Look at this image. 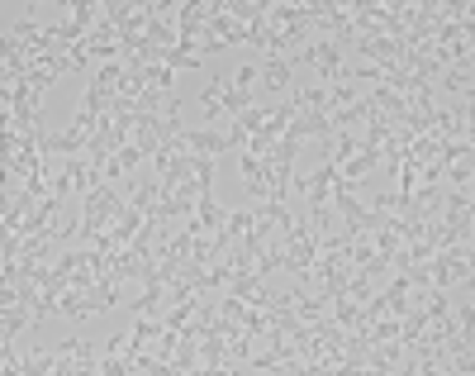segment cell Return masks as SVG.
<instances>
[{
    "label": "cell",
    "mask_w": 475,
    "mask_h": 376,
    "mask_svg": "<svg viewBox=\"0 0 475 376\" xmlns=\"http://www.w3.org/2000/svg\"><path fill=\"white\" fill-rule=\"evenodd\" d=\"M124 195L115 191V186H96V191H86V210H81V243H86V248H96V243L109 234V229H115L119 225V214H124Z\"/></svg>",
    "instance_id": "6da1fadb"
},
{
    "label": "cell",
    "mask_w": 475,
    "mask_h": 376,
    "mask_svg": "<svg viewBox=\"0 0 475 376\" xmlns=\"http://www.w3.org/2000/svg\"><path fill=\"white\" fill-rule=\"evenodd\" d=\"M200 105H205V120H219V115H243V110L247 105H253V96H247V91H233V81L229 77H219L214 86H210V91L205 96H200Z\"/></svg>",
    "instance_id": "7a4b0ae2"
},
{
    "label": "cell",
    "mask_w": 475,
    "mask_h": 376,
    "mask_svg": "<svg viewBox=\"0 0 475 376\" xmlns=\"http://www.w3.org/2000/svg\"><path fill=\"white\" fill-rule=\"evenodd\" d=\"M300 62H314V68H319V77H324V86H333V81L347 77V68H343V48H337L333 38H314L309 48L300 53Z\"/></svg>",
    "instance_id": "3957f363"
},
{
    "label": "cell",
    "mask_w": 475,
    "mask_h": 376,
    "mask_svg": "<svg viewBox=\"0 0 475 376\" xmlns=\"http://www.w3.org/2000/svg\"><path fill=\"white\" fill-rule=\"evenodd\" d=\"M72 371H100L96 348L81 343V339H67L62 352H53V376H72Z\"/></svg>",
    "instance_id": "277c9868"
},
{
    "label": "cell",
    "mask_w": 475,
    "mask_h": 376,
    "mask_svg": "<svg viewBox=\"0 0 475 376\" xmlns=\"http://www.w3.org/2000/svg\"><path fill=\"white\" fill-rule=\"evenodd\" d=\"M262 81L271 86V91H285V86H290V62H285V57H266Z\"/></svg>",
    "instance_id": "5b68a950"
},
{
    "label": "cell",
    "mask_w": 475,
    "mask_h": 376,
    "mask_svg": "<svg viewBox=\"0 0 475 376\" xmlns=\"http://www.w3.org/2000/svg\"><path fill=\"white\" fill-rule=\"evenodd\" d=\"M243 176H247V186H253L257 195H266V162H262V158L243 152Z\"/></svg>",
    "instance_id": "8992f818"
},
{
    "label": "cell",
    "mask_w": 475,
    "mask_h": 376,
    "mask_svg": "<svg viewBox=\"0 0 475 376\" xmlns=\"http://www.w3.org/2000/svg\"><path fill=\"white\" fill-rule=\"evenodd\" d=\"M442 86H447L451 96H461V91L470 96V68H447L442 72Z\"/></svg>",
    "instance_id": "52a82bcc"
},
{
    "label": "cell",
    "mask_w": 475,
    "mask_h": 376,
    "mask_svg": "<svg viewBox=\"0 0 475 376\" xmlns=\"http://www.w3.org/2000/svg\"><path fill=\"white\" fill-rule=\"evenodd\" d=\"M447 176H451V186H470V158L466 162H451Z\"/></svg>",
    "instance_id": "ba28073f"
}]
</instances>
